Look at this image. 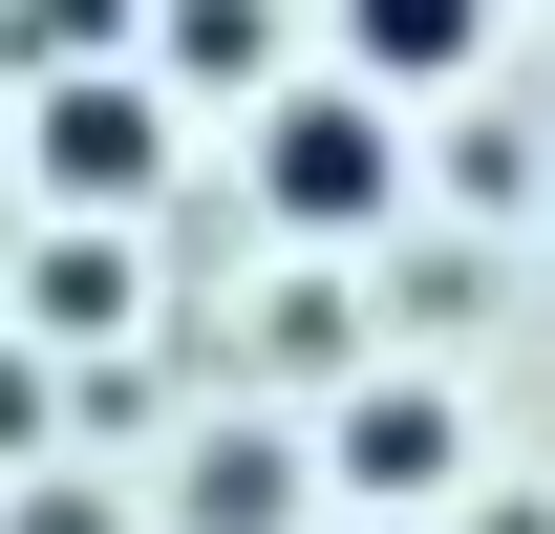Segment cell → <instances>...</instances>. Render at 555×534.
Returning a JSON list of instances; mask_svg holds the SVG:
<instances>
[{"mask_svg": "<svg viewBox=\"0 0 555 534\" xmlns=\"http://www.w3.org/2000/svg\"><path fill=\"white\" fill-rule=\"evenodd\" d=\"M22 534H107V492H22Z\"/></svg>", "mask_w": 555, "mask_h": 534, "instance_id": "obj_7", "label": "cell"}, {"mask_svg": "<svg viewBox=\"0 0 555 534\" xmlns=\"http://www.w3.org/2000/svg\"><path fill=\"white\" fill-rule=\"evenodd\" d=\"M150 150H171V129H150V86H107V65L43 86V171H65V193H150Z\"/></svg>", "mask_w": 555, "mask_h": 534, "instance_id": "obj_3", "label": "cell"}, {"mask_svg": "<svg viewBox=\"0 0 555 534\" xmlns=\"http://www.w3.org/2000/svg\"><path fill=\"white\" fill-rule=\"evenodd\" d=\"M343 65L363 86H470L491 65V0H343Z\"/></svg>", "mask_w": 555, "mask_h": 534, "instance_id": "obj_2", "label": "cell"}, {"mask_svg": "<svg viewBox=\"0 0 555 534\" xmlns=\"http://www.w3.org/2000/svg\"><path fill=\"white\" fill-rule=\"evenodd\" d=\"M171 65L193 86H278V0H171Z\"/></svg>", "mask_w": 555, "mask_h": 534, "instance_id": "obj_6", "label": "cell"}, {"mask_svg": "<svg viewBox=\"0 0 555 534\" xmlns=\"http://www.w3.org/2000/svg\"><path fill=\"white\" fill-rule=\"evenodd\" d=\"M257 193L299 214V236H385V193H406L385 86H278V107H257Z\"/></svg>", "mask_w": 555, "mask_h": 534, "instance_id": "obj_1", "label": "cell"}, {"mask_svg": "<svg viewBox=\"0 0 555 534\" xmlns=\"http://www.w3.org/2000/svg\"><path fill=\"white\" fill-rule=\"evenodd\" d=\"M470 534H555V513H534V492H491V513H470Z\"/></svg>", "mask_w": 555, "mask_h": 534, "instance_id": "obj_8", "label": "cell"}, {"mask_svg": "<svg viewBox=\"0 0 555 534\" xmlns=\"http://www.w3.org/2000/svg\"><path fill=\"white\" fill-rule=\"evenodd\" d=\"M343 470H363V492H449V470H470V406H449V385H363L343 406Z\"/></svg>", "mask_w": 555, "mask_h": 534, "instance_id": "obj_4", "label": "cell"}, {"mask_svg": "<svg viewBox=\"0 0 555 534\" xmlns=\"http://www.w3.org/2000/svg\"><path fill=\"white\" fill-rule=\"evenodd\" d=\"M107 43H129V0H0V65L22 86H86Z\"/></svg>", "mask_w": 555, "mask_h": 534, "instance_id": "obj_5", "label": "cell"}]
</instances>
